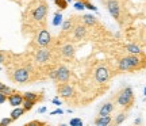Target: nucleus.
Listing matches in <instances>:
<instances>
[{
  "instance_id": "1",
  "label": "nucleus",
  "mask_w": 146,
  "mask_h": 126,
  "mask_svg": "<svg viewBox=\"0 0 146 126\" xmlns=\"http://www.w3.org/2000/svg\"><path fill=\"white\" fill-rule=\"evenodd\" d=\"M141 54H129L122 57L118 61V69L122 72H133L137 69H141L145 67V61H142L139 57Z\"/></svg>"
},
{
  "instance_id": "2",
  "label": "nucleus",
  "mask_w": 146,
  "mask_h": 126,
  "mask_svg": "<svg viewBox=\"0 0 146 126\" xmlns=\"http://www.w3.org/2000/svg\"><path fill=\"white\" fill-rule=\"evenodd\" d=\"M116 103L118 106L123 109H130L134 103V92L131 87H125L122 88L116 95Z\"/></svg>"
},
{
  "instance_id": "3",
  "label": "nucleus",
  "mask_w": 146,
  "mask_h": 126,
  "mask_svg": "<svg viewBox=\"0 0 146 126\" xmlns=\"http://www.w3.org/2000/svg\"><path fill=\"white\" fill-rule=\"evenodd\" d=\"M10 79L16 84H26L30 81V71L26 67H16L10 72Z\"/></svg>"
},
{
  "instance_id": "4",
  "label": "nucleus",
  "mask_w": 146,
  "mask_h": 126,
  "mask_svg": "<svg viewBox=\"0 0 146 126\" xmlns=\"http://www.w3.org/2000/svg\"><path fill=\"white\" fill-rule=\"evenodd\" d=\"M110 77H111V72H110V69L106 65H100V67L95 69V80L99 84L107 83Z\"/></svg>"
},
{
  "instance_id": "5",
  "label": "nucleus",
  "mask_w": 146,
  "mask_h": 126,
  "mask_svg": "<svg viewBox=\"0 0 146 126\" xmlns=\"http://www.w3.org/2000/svg\"><path fill=\"white\" fill-rule=\"evenodd\" d=\"M50 42H52V35H50V33L47 31V30L43 29V30H39V31L36 33L35 43L39 47H46L47 45H50Z\"/></svg>"
},
{
  "instance_id": "6",
  "label": "nucleus",
  "mask_w": 146,
  "mask_h": 126,
  "mask_svg": "<svg viewBox=\"0 0 146 126\" xmlns=\"http://www.w3.org/2000/svg\"><path fill=\"white\" fill-rule=\"evenodd\" d=\"M106 5H107V10L111 14V16L119 21L120 18V4L118 0H106Z\"/></svg>"
},
{
  "instance_id": "7",
  "label": "nucleus",
  "mask_w": 146,
  "mask_h": 126,
  "mask_svg": "<svg viewBox=\"0 0 146 126\" xmlns=\"http://www.w3.org/2000/svg\"><path fill=\"white\" fill-rule=\"evenodd\" d=\"M52 58V53L49 49H45V47H39L35 53V61L38 64H46L50 61Z\"/></svg>"
},
{
  "instance_id": "8",
  "label": "nucleus",
  "mask_w": 146,
  "mask_h": 126,
  "mask_svg": "<svg viewBox=\"0 0 146 126\" xmlns=\"http://www.w3.org/2000/svg\"><path fill=\"white\" fill-rule=\"evenodd\" d=\"M46 15H47V5L45 4V3H41L35 10L33 11V19L36 22L45 21Z\"/></svg>"
},
{
  "instance_id": "9",
  "label": "nucleus",
  "mask_w": 146,
  "mask_h": 126,
  "mask_svg": "<svg viewBox=\"0 0 146 126\" xmlns=\"http://www.w3.org/2000/svg\"><path fill=\"white\" fill-rule=\"evenodd\" d=\"M73 94H74V88H73L70 84H68V83H60V85H58V95H60L61 98H64V99H68V98L73 96Z\"/></svg>"
},
{
  "instance_id": "10",
  "label": "nucleus",
  "mask_w": 146,
  "mask_h": 126,
  "mask_svg": "<svg viewBox=\"0 0 146 126\" xmlns=\"http://www.w3.org/2000/svg\"><path fill=\"white\" fill-rule=\"evenodd\" d=\"M70 79V71L65 65H60L57 68V81L58 83H68Z\"/></svg>"
},
{
  "instance_id": "11",
  "label": "nucleus",
  "mask_w": 146,
  "mask_h": 126,
  "mask_svg": "<svg viewBox=\"0 0 146 126\" xmlns=\"http://www.w3.org/2000/svg\"><path fill=\"white\" fill-rule=\"evenodd\" d=\"M23 94L22 92H18V91H14L11 95H8V98H7V100H8V103H10L12 107H18V106H22V103H23Z\"/></svg>"
},
{
  "instance_id": "12",
  "label": "nucleus",
  "mask_w": 146,
  "mask_h": 126,
  "mask_svg": "<svg viewBox=\"0 0 146 126\" xmlns=\"http://www.w3.org/2000/svg\"><path fill=\"white\" fill-rule=\"evenodd\" d=\"M87 33H88V29H87V25H77V26L74 27V30H73V37L76 38V39H84V38L87 37Z\"/></svg>"
},
{
  "instance_id": "13",
  "label": "nucleus",
  "mask_w": 146,
  "mask_h": 126,
  "mask_svg": "<svg viewBox=\"0 0 146 126\" xmlns=\"http://www.w3.org/2000/svg\"><path fill=\"white\" fill-rule=\"evenodd\" d=\"M60 52H61V54H62L64 57L70 58V57H73V56H74L76 49H74V46H73L72 43H65V45H62V46H61Z\"/></svg>"
},
{
  "instance_id": "14",
  "label": "nucleus",
  "mask_w": 146,
  "mask_h": 126,
  "mask_svg": "<svg viewBox=\"0 0 146 126\" xmlns=\"http://www.w3.org/2000/svg\"><path fill=\"white\" fill-rule=\"evenodd\" d=\"M112 123V117L111 115H99L95 119V125L98 126H108Z\"/></svg>"
},
{
  "instance_id": "15",
  "label": "nucleus",
  "mask_w": 146,
  "mask_h": 126,
  "mask_svg": "<svg viewBox=\"0 0 146 126\" xmlns=\"http://www.w3.org/2000/svg\"><path fill=\"white\" fill-rule=\"evenodd\" d=\"M112 111H114V103L112 102H106L104 105L100 107L99 115H111Z\"/></svg>"
},
{
  "instance_id": "16",
  "label": "nucleus",
  "mask_w": 146,
  "mask_h": 126,
  "mask_svg": "<svg viewBox=\"0 0 146 126\" xmlns=\"http://www.w3.org/2000/svg\"><path fill=\"white\" fill-rule=\"evenodd\" d=\"M81 22L84 25H87V26H95L98 23V19L94 15H91V14H85V15L81 16Z\"/></svg>"
},
{
  "instance_id": "17",
  "label": "nucleus",
  "mask_w": 146,
  "mask_h": 126,
  "mask_svg": "<svg viewBox=\"0 0 146 126\" xmlns=\"http://www.w3.org/2000/svg\"><path fill=\"white\" fill-rule=\"evenodd\" d=\"M126 52L129 54H142V49L135 43H129L126 45Z\"/></svg>"
},
{
  "instance_id": "18",
  "label": "nucleus",
  "mask_w": 146,
  "mask_h": 126,
  "mask_svg": "<svg viewBox=\"0 0 146 126\" xmlns=\"http://www.w3.org/2000/svg\"><path fill=\"white\" fill-rule=\"evenodd\" d=\"M25 113H26V110H25L22 106H18V107H15L14 110L11 111V118H12L14 121H16V119H19Z\"/></svg>"
},
{
  "instance_id": "19",
  "label": "nucleus",
  "mask_w": 146,
  "mask_h": 126,
  "mask_svg": "<svg viewBox=\"0 0 146 126\" xmlns=\"http://www.w3.org/2000/svg\"><path fill=\"white\" fill-rule=\"evenodd\" d=\"M23 98H25V99L34 100V102H38V100H41L43 96L39 95L38 92H23Z\"/></svg>"
},
{
  "instance_id": "20",
  "label": "nucleus",
  "mask_w": 146,
  "mask_h": 126,
  "mask_svg": "<svg viewBox=\"0 0 146 126\" xmlns=\"http://www.w3.org/2000/svg\"><path fill=\"white\" fill-rule=\"evenodd\" d=\"M126 118H127V114L123 111V113H119L118 115L115 117V119L112 122H114V125H120V123H123L126 121Z\"/></svg>"
},
{
  "instance_id": "21",
  "label": "nucleus",
  "mask_w": 146,
  "mask_h": 126,
  "mask_svg": "<svg viewBox=\"0 0 146 126\" xmlns=\"http://www.w3.org/2000/svg\"><path fill=\"white\" fill-rule=\"evenodd\" d=\"M62 14H60V12H56L54 14V18H53V21H52V25L53 26H60V25H62Z\"/></svg>"
},
{
  "instance_id": "22",
  "label": "nucleus",
  "mask_w": 146,
  "mask_h": 126,
  "mask_svg": "<svg viewBox=\"0 0 146 126\" xmlns=\"http://www.w3.org/2000/svg\"><path fill=\"white\" fill-rule=\"evenodd\" d=\"M36 102H34V100H30V99H23V103H22V107L25 109L26 111H30L34 107V105H35Z\"/></svg>"
},
{
  "instance_id": "23",
  "label": "nucleus",
  "mask_w": 146,
  "mask_h": 126,
  "mask_svg": "<svg viewBox=\"0 0 146 126\" xmlns=\"http://www.w3.org/2000/svg\"><path fill=\"white\" fill-rule=\"evenodd\" d=\"M0 92H3V94H5L8 96V95H11L14 92V89L11 88V87H8V85H5V84L0 83Z\"/></svg>"
},
{
  "instance_id": "24",
  "label": "nucleus",
  "mask_w": 146,
  "mask_h": 126,
  "mask_svg": "<svg viewBox=\"0 0 146 126\" xmlns=\"http://www.w3.org/2000/svg\"><path fill=\"white\" fill-rule=\"evenodd\" d=\"M61 26H62V30H64V31H69V30H72V29H73V22H72V19H66V21H64Z\"/></svg>"
},
{
  "instance_id": "25",
  "label": "nucleus",
  "mask_w": 146,
  "mask_h": 126,
  "mask_svg": "<svg viewBox=\"0 0 146 126\" xmlns=\"http://www.w3.org/2000/svg\"><path fill=\"white\" fill-rule=\"evenodd\" d=\"M73 7H74V10H77V11H84V10H85V4H84V0H74V3H73Z\"/></svg>"
},
{
  "instance_id": "26",
  "label": "nucleus",
  "mask_w": 146,
  "mask_h": 126,
  "mask_svg": "<svg viewBox=\"0 0 146 126\" xmlns=\"http://www.w3.org/2000/svg\"><path fill=\"white\" fill-rule=\"evenodd\" d=\"M54 3L57 5L58 8H61V10H65L66 7H68V1L66 0H54Z\"/></svg>"
},
{
  "instance_id": "27",
  "label": "nucleus",
  "mask_w": 146,
  "mask_h": 126,
  "mask_svg": "<svg viewBox=\"0 0 146 126\" xmlns=\"http://www.w3.org/2000/svg\"><path fill=\"white\" fill-rule=\"evenodd\" d=\"M69 125L70 126H83V121L80 118H72L69 121Z\"/></svg>"
},
{
  "instance_id": "28",
  "label": "nucleus",
  "mask_w": 146,
  "mask_h": 126,
  "mask_svg": "<svg viewBox=\"0 0 146 126\" xmlns=\"http://www.w3.org/2000/svg\"><path fill=\"white\" fill-rule=\"evenodd\" d=\"M84 4H85V8H88V10L94 11V12H98V7H95L92 3H89L88 0H84Z\"/></svg>"
},
{
  "instance_id": "29",
  "label": "nucleus",
  "mask_w": 146,
  "mask_h": 126,
  "mask_svg": "<svg viewBox=\"0 0 146 126\" xmlns=\"http://www.w3.org/2000/svg\"><path fill=\"white\" fill-rule=\"evenodd\" d=\"M14 121V119H12V118H3V119H1V121H0V125L1 126H7V125H10L11 122Z\"/></svg>"
},
{
  "instance_id": "30",
  "label": "nucleus",
  "mask_w": 146,
  "mask_h": 126,
  "mask_svg": "<svg viewBox=\"0 0 146 126\" xmlns=\"http://www.w3.org/2000/svg\"><path fill=\"white\" fill-rule=\"evenodd\" d=\"M49 77L53 80H57V69H52V71L49 72Z\"/></svg>"
},
{
  "instance_id": "31",
  "label": "nucleus",
  "mask_w": 146,
  "mask_h": 126,
  "mask_svg": "<svg viewBox=\"0 0 146 126\" xmlns=\"http://www.w3.org/2000/svg\"><path fill=\"white\" fill-rule=\"evenodd\" d=\"M7 98H8V96H7L5 94H3V92H0V105H3V103H5V102H7Z\"/></svg>"
},
{
  "instance_id": "32",
  "label": "nucleus",
  "mask_w": 146,
  "mask_h": 126,
  "mask_svg": "<svg viewBox=\"0 0 146 126\" xmlns=\"http://www.w3.org/2000/svg\"><path fill=\"white\" fill-rule=\"evenodd\" d=\"M57 114H64L62 109H56L54 111H52V115H57Z\"/></svg>"
},
{
  "instance_id": "33",
  "label": "nucleus",
  "mask_w": 146,
  "mask_h": 126,
  "mask_svg": "<svg viewBox=\"0 0 146 126\" xmlns=\"http://www.w3.org/2000/svg\"><path fill=\"white\" fill-rule=\"evenodd\" d=\"M52 103L53 105H56V106H61L62 103H61V100L58 99V98H54V99H52Z\"/></svg>"
},
{
  "instance_id": "34",
  "label": "nucleus",
  "mask_w": 146,
  "mask_h": 126,
  "mask_svg": "<svg viewBox=\"0 0 146 126\" xmlns=\"http://www.w3.org/2000/svg\"><path fill=\"white\" fill-rule=\"evenodd\" d=\"M5 61V53L4 52H0V64Z\"/></svg>"
},
{
  "instance_id": "35",
  "label": "nucleus",
  "mask_w": 146,
  "mask_h": 126,
  "mask_svg": "<svg viewBox=\"0 0 146 126\" xmlns=\"http://www.w3.org/2000/svg\"><path fill=\"white\" fill-rule=\"evenodd\" d=\"M30 125H42V122H39V121H34V122H29V123H27V126H30Z\"/></svg>"
},
{
  "instance_id": "36",
  "label": "nucleus",
  "mask_w": 146,
  "mask_h": 126,
  "mask_svg": "<svg viewBox=\"0 0 146 126\" xmlns=\"http://www.w3.org/2000/svg\"><path fill=\"white\" fill-rule=\"evenodd\" d=\"M141 122H142V119H141V118H137L135 121H134V123H135V125H139Z\"/></svg>"
},
{
  "instance_id": "37",
  "label": "nucleus",
  "mask_w": 146,
  "mask_h": 126,
  "mask_svg": "<svg viewBox=\"0 0 146 126\" xmlns=\"http://www.w3.org/2000/svg\"><path fill=\"white\" fill-rule=\"evenodd\" d=\"M45 111H46V107H41V109L38 110V113L41 114V113H45Z\"/></svg>"
},
{
  "instance_id": "38",
  "label": "nucleus",
  "mask_w": 146,
  "mask_h": 126,
  "mask_svg": "<svg viewBox=\"0 0 146 126\" xmlns=\"http://www.w3.org/2000/svg\"><path fill=\"white\" fill-rule=\"evenodd\" d=\"M143 95H145V98H146V87H145V89H143Z\"/></svg>"
}]
</instances>
